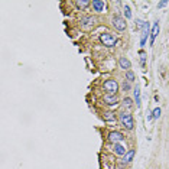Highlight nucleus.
I'll list each match as a JSON object with an SVG mask.
<instances>
[{
  "label": "nucleus",
  "mask_w": 169,
  "mask_h": 169,
  "mask_svg": "<svg viewBox=\"0 0 169 169\" xmlns=\"http://www.w3.org/2000/svg\"><path fill=\"white\" fill-rule=\"evenodd\" d=\"M124 15H126V19H130L131 18V10L129 6H126L124 7Z\"/></svg>",
  "instance_id": "19"
},
{
  "label": "nucleus",
  "mask_w": 169,
  "mask_h": 169,
  "mask_svg": "<svg viewBox=\"0 0 169 169\" xmlns=\"http://www.w3.org/2000/svg\"><path fill=\"white\" fill-rule=\"evenodd\" d=\"M103 117H104V120H106V122H116V116H114V113H111V111L104 113Z\"/></svg>",
  "instance_id": "15"
},
{
  "label": "nucleus",
  "mask_w": 169,
  "mask_h": 169,
  "mask_svg": "<svg viewBox=\"0 0 169 169\" xmlns=\"http://www.w3.org/2000/svg\"><path fill=\"white\" fill-rule=\"evenodd\" d=\"M108 140L111 143H120V142L124 140V136L120 131H110L108 133Z\"/></svg>",
  "instance_id": "6"
},
{
  "label": "nucleus",
  "mask_w": 169,
  "mask_h": 169,
  "mask_svg": "<svg viewBox=\"0 0 169 169\" xmlns=\"http://www.w3.org/2000/svg\"><path fill=\"white\" fill-rule=\"evenodd\" d=\"M145 23H146V22H143V20H140V19H137V20H136V26H137V28H142V29H143Z\"/></svg>",
  "instance_id": "21"
},
{
  "label": "nucleus",
  "mask_w": 169,
  "mask_h": 169,
  "mask_svg": "<svg viewBox=\"0 0 169 169\" xmlns=\"http://www.w3.org/2000/svg\"><path fill=\"white\" fill-rule=\"evenodd\" d=\"M75 4H77V7H80V9H85V7H88V6L91 4V1H90V0H77Z\"/></svg>",
  "instance_id": "14"
},
{
  "label": "nucleus",
  "mask_w": 169,
  "mask_h": 169,
  "mask_svg": "<svg viewBox=\"0 0 169 169\" xmlns=\"http://www.w3.org/2000/svg\"><path fill=\"white\" fill-rule=\"evenodd\" d=\"M134 153H136V152H134V149H130V150H127V153H126V155H124V156H123V163H130L131 160H133V158H134Z\"/></svg>",
  "instance_id": "12"
},
{
  "label": "nucleus",
  "mask_w": 169,
  "mask_h": 169,
  "mask_svg": "<svg viewBox=\"0 0 169 169\" xmlns=\"http://www.w3.org/2000/svg\"><path fill=\"white\" fill-rule=\"evenodd\" d=\"M140 61H142V64L145 65V61H146V54H145L143 51H140Z\"/></svg>",
  "instance_id": "22"
},
{
  "label": "nucleus",
  "mask_w": 169,
  "mask_h": 169,
  "mask_svg": "<svg viewBox=\"0 0 169 169\" xmlns=\"http://www.w3.org/2000/svg\"><path fill=\"white\" fill-rule=\"evenodd\" d=\"M113 26L117 29V30H124L127 26V22L126 19H123L122 16H114L113 18Z\"/></svg>",
  "instance_id": "5"
},
{
  "label": "nucleus",
  "mask_w": 169,
  "mask_h": 169,
  "mask_svg": "<svg viewBox=\"0 0 169 169\" xmlns=\"http://www.w3.org/2000/svg\"><path fill=\"white\" fill-rule=\"evenodd\" d=\"M94 25H95V18H94V16H84V18L81 19V26H83V29H85V30L93 29Z\"/></svg>",
  "instance_id": "4"
},
{
  "label": "nucleus",
  "mask_w": 169,
  "mask_h": 169,
  "mask_svg": "<svg viewBox=\"0 0 169 169\" xmlns=\"http://www.w3.org/2000/svg\"><path fill=\"white\" fill-rule=\"evenodd\" d=\"M100 41H101V44H103V45H106V46H108V48L114 46V45L117 44V39L113 36L111 33H108V32H104V33H101V35H100Z\"/></svg>",
  "instance_id": "2"
},
{
  "label": "nucleus",
  "mask_w": 169,
  "mask_h": 169,
  "mask_svg": "<svg viewBox=\"0 0 169 169\" xmlns=\"http://www.w3.org/2000/svg\"><path fill=\"white\" fill-rule=\"evenodd\" d=\"M126 78L129 83H133L134 81V72L133 71H126Z\"/></svg>",
  "instance_id": "17"
},
{
  "label": "nucleus",
  "mask_w": 169,
  "mask_h": 169,
  "mask_svg": "<svg viewBox=\"0 0 169 169\" xmlns=\"http://www.w3.org/2000/svg\"><path fill=\"white\" fill-rule=\"evenodd\" d=\"M103 100H104V103L108 104V106H116L117 101H119L116 94H106V95L103 97Z\"/></svg>",
  "instance_id": "7"
},
{
  "label": "nucleus",
  "mask_w": 169,
  "mask_h": 169,
  "mask_svg": "<svg viewBox=\"0 0 169 169\" xmlns=\"http://www.w3.org/2000/svg\"><path fill=\"white\" fill-rule=\"evenodd\" d=\"M133 94H134V101L137 104V107L140 106V90H139V87H136L134 90H133Z\"/></svg>",
  "instance_id": "16"
},
{
  "label": "nucleus",
  "mask_w": 169,
  "mask_h": 169,
  "mask_svg": "<svg viewBox=\"0 0 169 169\" xmlns=\"http://www.w3.org/2000/svg\"><path fill=\"white\" fill-rule=\"evenodd\" d=\"M123 107H124V108L127 110V113H129L131 108H133V100L129 98V97H126V98H124V101H123Z\"/></svg>",
  "instance_id": "13"
},
{
  "label": "nucleus",
  "mask_w": 169,
  "mask_h": 169,
  "mask_svg": "<svg viewBox=\"0 0 169 169\" xmlns=\"http://www.w3.org/2000/svg\"><path fill=\"white\" fill-rule=\"evenodd\" d=\"M158 35H159V23L155 22L153 28H152V32H150V45H153V42H155V39H156Z\"/></svg>",
  "instance_id": "8"
},
{
  "label": "nucleus",
  "mask_w": 169,
  "mask_h": 169,
  "mask_svg": "<svg viewBox=\"0 0 169 169\" xmlns=\"http://www.w3.org/2000/svg\"><path fill=\"white\" fill-rule=\"evenodd\" d=\"M123 90H124V91H129V90H130V83L126 81V80H124V83H123Z\"/></svg>",
  "instance_id": "20"
},
{
  "label": "nucleus",
  "mask_w": 169,
  "mask_h": 169,
  "mask_svg": "<svg viewBox=\"0 0 169 169\" xmlns=\"http://www.w3.org/2000/svg\"><path fill=\"white\" fill-rule=\"evenodd\" d=\"M160 113H162V111H160V107H156V108L152 111V114H153V119H158V117L160 116Z\"/></svg>",
  "instance_id": "18"
},
{
  "label": "nucleus",
  "mask_w": 169,
  "mask_h": 169,
  "mask_svg": "<svg viewBox=\"0 0 169 169\" xmlns=\"http://www.w3.org/2000/svg\"><path fill=\"white\" fill-rule=\"evenodd\" d=\"M91 4H93L94 10H95L97 13H101V12L104 10V6H106V3H104L103 0H93Z\"/></svg>",
  "instance_id": "10"
},
{
  "label": "nucleus",
  "mask_w": 169,
  "mask_h": 169,
  "mask_svg": "<svg viewBox=\"0 0 169 169\" xmlns=\"http://www.w3.org/2000/svg\"><path fill=\"white\" fill-rule=\"evenodd\" d=\"M103 88L104 91H107V94H116L119 91V84L116 80H107V81H104Z\"/></svg>",
  "instance_id": "3"
},
{
  "label": "nucleus",
  "mask_w": 169,
  "mask_h": 169,
  "mask_svg": "<svg viewBox=\"0 0 169 169\" xmlns=\"http://www.w3.org/2000/svg\"><path fill=\"white\" fill-rule=\"evenodd\" d=\"M120 123H122V126L124 127V129L131 130L133 126H134V123H133V116H131L130 113L124 111L123 114H120Z\"/></svg>",
  "instance_id": "1"
},
{
  "label": "nucleus",
  "mask_w": 169,
  "mask_h": 169,
  "mask_svg": "<svg viewBox=\"0 0 169 169\" xmlns=\"http://www.w3.org/2000/svg\"><path fill=\"white\" fill-rule=\"evenodd\" d=\"M119 66H120L122 69H124V71H130L131 64H130V61H129L127 58H124V56H122V58L119 59Z\"/></svg>",
  "instance_id": "9"
},
{
  "label": "nucleus",
  "mask_w": 169,
  "mask_h": 169,
  "mask_svg": "<svg viewBox=\"0 0 169 169\" xmlns=\"http://www.w3.org/2000/svg\"><path fill=\"white\" fill-rule=\"evenodd\" d=\"M114 152H116V155H119V156H124L127 152H126V148L123 146L122 143H114Z\"/></svg>",
  "instance_id": "11"
},
{
  "label": "nucleus",
  "mask_w": 169,
  "mask_h": 169,
  "mask_svg": "<svg viewBox=\"0 0 169 169\" xmlns=\"http://www.w3.org/2000/svg\"><path fill=\"white\" fill-rule=\"evenodd\" d=\"M166 4H168V1H159V3H158V7H165V6H166Z\"/></svg>",
  "instance_id": "23"
}]
</instances>
